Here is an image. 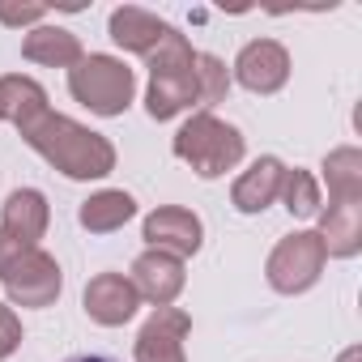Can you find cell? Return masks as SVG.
<instances>
[{
  "label": "cell",
  "mask_w": 362,
  "mask_h": 362,
  "mask_svg": "<svg viewBox=\"0 0 362 362\" xmlns=\"http://www.w3.org/2000/svg\"><path fill=\"white\" fill-rule=\"evenodd\" d=\"M22 136L35 153H43L69 179H103V175L115 170V145L107 136L73 124L69 115L43 111L30 128H22Z\"/></svg>",
  "instance_id": "obj_1"
},
{
  "label": "cell",
  "mask_w": 362,
  "mask_h": 362,
  "mask_svg": "<svg viewBox=\"0 0 362 362\" xmlns=\"http://www.w3.org/2000/svg\"><path fill=\"white\" fill-rule=\"evenodd\" d=\"M149 60V94H145V111L153 119H170L184 107L197 103V52L188 47V39L170 30Z\"/></svg>",
  "instance_id": "obj_2"
},
{
  "label": "cell",
  "mask_w": 362,
  "mask_h": 362,
  "mask_svg": "<svg viewBox=\"0 0 362 362\" xmlns=\"http://www.w3.org/2000/svg\"><path fill=\"white\" fill-rule=\"evenodd\" d=\"M0 281H5L13 307H52L64 286L56 256H47L43 247L18 243L5 230H0Z\"/></svg>",
  "instance_id": "obj_3"
},
{
  "label": "cell",
  "mask_w": 362,
  "mask_h": 362,
  "mask_svg": "<svg viewBox=\"0 0 362 362\" xmlns=\"http://www.w3.org/2000/svg\"><path fill=\"white\" fill-rule=\"evenodd\" d=\"M175 158H184L201 179H218L243 158V132L235 124H222L218 115L201 111L175 132Z\"/></svg>",
  "instance_id": "obj_4"
},
{
  "label": "cell",
  "mask_w": 362,
  "mask_h": 362,
  "mask_svg": "<svg viewBox=\"0 0 362 362\" xmlns=\"http://www.w3.org/2000/svg\"><path fill=\"white\" fill-rule=\"evenodd\" d=\"M69 90L81 107H90L94 115H119L132 103L136 77L124 60L115 56H81L69 69Z\"/></svg>",
  "instance_id": "obj_5"
},
{
  "label": "cell",
  "mask_w": 362,
  "mask_h": 362,
  "mask_svg": "<svg viewBox=\"0 0 362 362\" xmlns=\"http://www.w3.org/2000/svg\"><path fill=\"white\" fill-rule=\"evenodd\" d=\"M324 260H328V256H324L320 235L294 230V235H286V239L273 247L264 273H269V286H273L277 294H303V290H311V286L320 281Z\"/></svg>",
  "instance_id": "obj_6"
},
{
  "label": "cell",
  "mask_w": 362,
  "mask_h": 362,
  "mask_svg": "<svg viewBox=\"0 0 362 362\" xmlns=\"http://www.w3.org/2000/svg\"><path fill=\"white\" fill-rule=\"evenodd\" d=\"M201 218L192 209H179V205H162L145 218V243L153 252H166L175 260L197 256L201 252Z\"/></svg>",
  "instance_id": "obj_7"
},
{
  "label": "cell",
  "mask_w": 362,
  "mask_h": 362,
  "mask_svg": "<svg viewBox=\"0 0 362 362\" xmlns=\"http://www.w3.org/2000/svg\"><path fill=\"white\" fill-rule=\"evenodd\" d=\"M235 77H239V86H247L252 94H277V90L286 86V77H290V56H286L281 43L256 39V43H247V47L239 52Z\"/></svg>",
  "instance_id": "obj_8"
},
{
  "label": "cell",
  "mask_w": 362,
  "mask_h": 362,
  "mask_svg": "<svg viewBox=\"0 0 362 362\" xmlns=\"http://www.w3.org/2000/svg\"><path fill=\"white\" fill-rule=\"evenodd\" d=\"M192 332V320L175 307H158L141 337H136V362H184V337Z\"/></svg>",
  "instance_id": "obj_9"
},
{
  "label": "cell",
  "mask_w": 362,
  "mask_h": 362,
  "mask_svg": "<svg viewBox=\"0 0 362 362\" xmlns=\"http://www.w3.org/2000/svg\"><path fill=\"white\" fill-rule=\"evenodd\" d=\"M132 290H136V298H145V303H153V307H170L175 298H179V290H184V264H179L175 256H166V252H141L136 260H132Z\"/></svg>",
  "instance_id": "obj_10"
},
{
  "label": "cell",
  "mask_w": 362,
  "mask_h": 362,
  "mask_svg": "<svg viewBox=\"0 0 362 362\" xmlns=\"http://www.w3.org/2000/svg\"><path fill=\"white\" fill-rule=\"evenodd\" d=\"M136 303L141 298H136V290H132V281L124 273H98L86 286V315L94 324H107V328L128 324L132 311H136Z\"/></svg>",
  "instance_id": "obj_11"
},
{
  "label": "cell",
  "mask_w": 362,
  "mask_h": 362,
  "mask_svg": "<svg viewBox=\"0 0 362 362\" xmlns=\"http://www.w3.org/2000/svg\"><path fill=\"white\" fill-rule=\"evenodd\" d=\"M281 179H286V166L277 158H260L252 162L239 179H235V188H230V201L239 214H260L269 209L277 197H281Z\"/></svg>",
  "instance_id": "obj_12"
},
{
  "label": "cell",
  "mask_w": 362,
  "mask_h": 362,
  "mask_svg": "<svg viewBox=\"0 0 362 362\" xmlns=\"http://www.w3.org/2000/svg\"><path fill=\"white\" fill-rule=\"evenodd\" d=\"M47 197L43 192H35V188H18V192H9V201H5V214H0V230H5L9 239H18V243H30V247H39V239L47 235Z\"/></svg>",
  "instance_id": "obj_13"
},
{
  "label": "cell",
  "mask_w": 362,
  "mask_h": 362,
  "mask_svg": "<svg viewBox=\"0 0 362 362\" xmlns=\"http://www.w3.org/2000/svg\"><path fill=\"white\" fill-rule=\"evenodd\" d=\"M320 243L324 256H354L362 247V201H332L320 214Z\"/></svg>",
  "instance_id": "obj_14"
},
{
  "label": "cell",
  "mask_w": 362,
  "mask_h": 362,
  "mask_svg": "<svg viewBox=\"0 0 362 362\" xmlns=\"http://www.w3.org/2000/svg\"><path fill=\"white\" fill-rule=\"evenodd\" d=\"M170 30H175V26L158 22L153 13H145V9H136V5H124V9L111 13V39H115L124 52H136V56H153L158 43H162Z\"/></svg>",
  "instance_id": "obj_15"
},
{
  "label": "cell",
  "mask_w": 362,
  "mask_h": 362,
  "mask_svg": "<svg viewBox=\"0 0 362 362\" xmlns=\"http://www.w3.org/2000/svg\"><path fill=\"white\" fill-rule=\"evenodd\" d=\"M47 111V90L35 77H0V119H9L13 128H30Z\"/></svg>",
  "instance_id": "obj_16"
},
{
  "label": "cell",
  "mask_w": 362,
  "mask_h": 362,
  "mask_svg": "<svg viewBox=\"0 0 362 362\" xmlns=\"http://www.w3.org/2000/svg\"><path fill=\"white\" fill-rule=\"evenodd\" d=\"M22 56L35 60V64L73 69L86 52H81V39H77L73 30H60V26H35V30L22 39Z\"/></svg>",
  "instance_id": "obj_17"
},
{
  "label": "cell",
  "mask_w": 362,
  "mask_h": 362,
  "mask_svg": "<svg viewBox=\"0 0 362 362\" xmlns=\"http://www.w3.org/2000/svg\"><path fill=\"white\" fill-rule=\"evenodd\" d=\"M136 214V201L128 197V192H98V197H90V201H81V226L90 230V235H111V230H119L128 218Z\"/></svg>",
  "instance_id": "obj_18"
},
{
  "label": "cell",
  "mask_w": 362,
  "mask_h": 362,
  "mask_svg": "<svg viewBox=\"0 0 362 362\" xmlns=\"http://www.w3.org/2000/svg\"><path fill=\"white\" fill-rule=\"evenodd\" d=\"M324 179L332 201H362V153L354 145L332 149L324 158Z\"/></svg>",
  "instance_id": "obj_19"
},
{
  "label": "cell",
  "mask_w": 362,
  "mask_h": 362,
  "mask_svg": "<svg viewBox=\"0 0 362 362\" xmlns=\"http://www.w3.org/2000/svg\"><path fill=\"white\" fill-rule=\"evenodd\" d=\"M281 201L294 218H315L320 214V188L307 170H286L281 179Z\"/></svg>",
  "instance_id": "obj_20"
},
{
  "label": "cell",
  "mask_w": 362,
  "mask_h": 362,
  "mask_svg": "<svg viewBox=\"0 0 362 362\" xmlns=\"http://www.w3.org/2000/svg\"><path fill=\"white\" fill-rule=\"evenodd\" d=\"M226 90H230L226 64L218 56H209V52H197V103L201 107H214V103L226 98Z\"/></svg>",
  "instance_id": "obj_21"
},
{
  "label": "cell",
  "mask_w": 362,
  "mask_h": 362,
  "mask_svg": "<svg viewBox=\"0 0 362 362\" xmlns=\"http://www.w3.org/2000/svg\"><path fill=\"white\" fill-rule=\"evenodd\" d=\"M47 18V5H13V0H0V22L5 26H30V22H43Z\"/></svg>",
  "instance_id": "obj_22"
},
{
  "label": "cell",
  "mask_w": 362,
  "mask_h": 362,
  "mask_svg": "<svg viewBox=\"0 0 362 362\" xmlns=\"http://www.w3.org/2000/svg\"><path fill=\"white\" fill-rule=\"evenodd\" d=\"M18 345H22V324L9 307H0V358H9Z\"/></svg>",
  "instance_id": "obj_23"
},
{
  "label": "cell",
  "mask_w": 362,
  "mask_h": 362,
  "mask_svg": "<svg viewBox=\"0 0 362 362\" xmlns=\"http://www.w3.org/2000/svg\"><path fill=\"white\" fill-rule=\"evenodd\" d=\"M64 362H119L115 354H73V358H64Z\"/></svg>",
  "instance_id": "obj_24"
},
{
  "label": "cell",
  "mask_w": 362,
  "mask_h": 362,
  "mask_svg": "<svg viewBox=\"0 0 362 362\" xmlns=\"http://www.w3.org/2000/svg\"><path fill=\"white\" fill-rule=\"evenodd\" d=\"M341 362H358V349H349V354H345V358H341Z\"/></svg>",
  "instance_id": "obj_25"
}]
</instances>
